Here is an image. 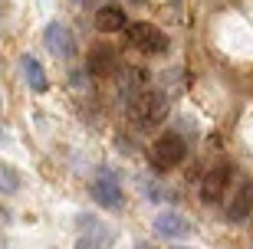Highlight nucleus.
Listing matches in <instances>:
<instances>
[{
  "label": "nucleus",
  "instance_id": "f03ea898",
  "mask_svg": "<svg viewBox=\"0 0 253 249\" xmlns=\"http://www.w3.org/2000/svg\"><path fill=\"white\" fill-rule=\"evenodd\" d=\"M125 43L138 53H148V56H161L168 49V33L158 30L155 23H125Z\"/></svg>",
  "mask_w": 253,
  "mask_h": 249
},
{
  "label": "nucleus",
  "instance_id": "f3484780",
  "mask_svg": "<svg viewBox=\"0 0 253 249\" xmlns=\"http://www.w3.org/2000/svg\"><path fill=\"white\" fill-rule=\"evenodd\" d=\"M0 108H3V92H0Z\"/></svg>",
  "mask_w": 253,
  "mask_h": 249
},
{
  "label": "nucleus",
  "instance_id": "9b49d317",
  "mask_svg": "<svg viewBox=\"0 0 253 249\" xmlns=\"http://www.w3.org/2000/svg\"><path fill=\"white\" fill-rule=\"evenodd\" d=\"M20 69H23V79H27V85L33 92H46L49 89V79H46L37 56H20Z\"/></svg>",
  "mask_w": 253,
  "mask_h": 249
},
{
  "label": "nucleus",
  "instance_id": "1a4fd4ad",
  "mask_svg": "<svg viewBox=\"0 0 253 249\" xmlns=\"http://www.w3.org/2000/svg\"><path fill=\"white\" fill-rule=\"evenodd\" d=\"M89 72L99 75V79L119 72V53H115L112 46H105V43L92 46V49H89Z\"/></svg>",
  "mask_w": 253,
  "mask_h": 249
},
{
  "label": "nucleus",
  "instance_id": "f257e3e1",
  "mask_svg": "<svg viewBox=\"0 0 253 249\" xmlns=\"http://www.w3.org/2000/svg\"><path fill=\"white\" fill-rule=\"evenodd\" d=\"M128 115L138 128H155L168 118V95L158 92V89H141L128 99Z\"/></svg>",
  "mask_w": 253,
  "mask_h": 249
},
{
  "label": "nucleus",
  "instance_id": "4468645a",
  "mask_svg": "<svg viewBox=\"0 0 253 249\" xmlns=\"http://www.w3.org/2000/svg\"><path fill=\"white\" fill-rule=\"evenodd\" d=\"M20 190V174L10 164H0V194H17Z\"/></svg>",
  "mask_w": 253,
  "mask_h": 249
},
{
  "label": "nucleus",
  "instance_id": "ddd939ff",
  "mask_svg": "<svg viewBox=\"0 0 253 249\" xmlns=\"http://www.w3.org/2000/svg\"><path fill=\"white\" fill-rule=\"evenodd\" d=\"M247 213H250V184H240L237 197L230 200V207H227V216L234 223H240V220H247Z\"/></svg>",
  "mask_w": 253,
  "mask_h": 249
},
{
  "label": "nucleus",
  "instance_id": "423d86ee",
  "mask_svg": "<svg viewBox=\"0 0 253 249\" xmlns=\"http://www.w3.org/2000/svg\"><path fill=\"white\" fill-rule=\"evenodd\" d=\"M151 230H155V236H161V240H184V236L194 233L188 216H181V213H174V210L158 213L155 223H151Z\"/></svg>",
  "mask_w": 253,
  "mask_h": 249
},
{
  "label": "nucleus",
  "instance_id": "0eeeda50",
  "mask_svg": "<svg viewBox=\"0 0 253 249\" xmlns=\"http://www.w3.org/2000/svg\"><path fill=\"white\" fill-rule=\"evenodd\" d=\"M43 43H46V49L53 56H59V59H66V56L76 53V36L69 33L66 23H59V20L46 23V30H43Z\"/></svg>",
  "mask_w": 253,
  "mask_h": 249
},
{
  "label": "nucleus",
  "instance_id": "20e7f679",
  "mask_svg": "<svg viewBox=\"0 0 253 249\" xmlns=\"http://www.w3.org/2000/svg\"><path fill=\"white\" fill-rule=\"evenodd\" d=\"M92 197L99 207H105V210H122V184H119V177L112 174V171H99L92 180Z\"/></svg>",
  "mask_w": 253,
  "mask_h": 249
},
{
  "label": "nucleus",
  "instance_id": "39448f33",
  "mask_svg": "<svg viewBox=\"0 0 253 249\" xmlns=\"http://www.w3.org/2000/svg\"><path fill=\"white\" fill-rule=\"evenodd\" d=\"M230 184V164H214L201 177V200L204 203H220Z\"/></svg>",
  "mask_w": 253,
  "mask_h": 249
},
{
  "label": "nucleus",
  "instance_id": "a211bd4d",
  "mask_svg": "<svg viewBox=\"0 0 253 249\" xmlns=\"http://www.w3.org/2000/svg\"><path fill=\"white\" fill-rule=\"evenodd\" d=\"M171 249H188V246H171Z\"/></svg>",
  "mask_w": 253,
  "mask_h": 249
},
{
  "label": "nucleus",
  "instance_id": "2eb2a0df",
  "mask_svg": "<svg viewBox=\"0 0 253 249\" xmlns=\"http://www.w3.org/2000/svg\"><path fill=\"white\" fill-rule=\"evenodd\" d=\"M135 249H151V246H148V243H138V246H135Z\"/></svg>",
  "mask_w": 253,
  "mask_h": 249
},
{
  "label": "nucleus",
  "instance_id": "9d476101",
  "mask_svg": "<svg viewBox=\"0 0 253 249\" xmlns=\"http://www.w3.org/2000/svg\"><path fill=\"white\" fill-rule=\"evenodd\" d=\"M125 23H128V17H125V10L119 3H109V7L95 10V30H102V33H119Z\"/></svg>",
  "mask_w": 253,
  "mask_h": 249
},
{
  "label": "nucleus",
  "instance_id": "dca6fc26",
  "mask_svg": "<svg viewBox=\"0 0 253 249\" xmlns=\"http://www.w3.org/2000/svg\"><path fill=\"white\" fill-rule=\"evenodd\" d=\"M128 3H145V0H128Z\"/></svg>",
  "mask_w": 253,
  "mask_h": 249
},
{
  "label": "nucleus",
  "instance_id": "6e6552de",
  "mask_svg": "<svg viewBox=\"0 0 253 249\" xmlns=\"http://www.w3.org/2000/svg\"><path fill=\"white\" fill-rule=\"evenodd\" d=\"M79 223H83L85 230L79 233L76 249H112L115 236H112V230H109L105 223H95V220H89V216H83Z\"/></svg>",
  "mask_w": 253,
  "mask_h": 249
},
{
  "label": "nucleus",
  "instance_id": "7ed1b4c3",
  "mask_svg": "<svg viewBox=\"0 0 253 249\" xmlns=\"http://www.w3.org/2000/svg\"><path fill=\"white\" fill-rule=\"evenodd\" d=\"M184 157H188V144H184V138L174 135V131H165L161 138L151 141V148H148V161L158 167V171H171V167H178Z\"/></svg>",
  "mask_w": 253,
  "mask_h": 249
},
{
  "label": "nucleus",
  "instance_id": "f8f14e48",
  "mask_svg": "<svg viewBox=\"0 0 253 249\" xmlns=\"http://www.w3.org/2000/svg\"><path fill=\"white\" fill-rule=\"evenodd\" d=\"M148 85V79H145V69H125L122 72V82H119V92L125 95V102L131 99L135 92H141Z\"/></svg>",
  "mask_w": 253,
  "mask_h": 249
}]
</instances>
